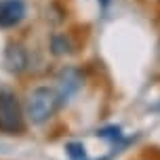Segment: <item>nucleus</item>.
<instances>
[{"label": "nucleus", "instance_id": "f257e3e1", "mask_svg": "<svg viewBox=\"0 0 160 160\" xmlns=\"http://www.w3.org/2000/svg\"><path fill=\"white\" fill-rule=\"evenodd\" d=\"M61 97L57 93V88L51 87H38L34 88L32 93L28 95V103H25V114L28 118L32 120L34 124H42L48 118H53L55 112L61 105Z\"/></svg>", "mask_w": 160, "mask_h": 160}, {"label": "nucleus", "instance_id": "f03ea898", "mask_svg": "<svg viewBox=\"0 0 160 160\" xmlns=\"http://www.w3.org/2000/svg\"><path fill=\"white\" fill-rule=\"evenodd\" d=\"M25 128L23 108L15 91L0 88V131L7 135H19Z\"/></svg>", "mask_w": 160, "mask_h": 160}, {"label": "nucleus", "instance_id": "7ed1b4c3", "mask_svg": "<svg viewBox=\"0 0 160 160\" xmlns=\"http://www.w3.org/2000/svg\"><path fill=\"white\" fill-rule=\"evenodd\" d=\"M2 63H4V70H7V72L19 76V74H23L25 70H28L30 55H28V51H25L23 44H19V42H8Z\"/></svg>", "mask_w": 160, "mask_h": 160}, {"label": "nucleus", "instance_id": "20e7f679", "mask_svg": "<svg viewBox=\"0 0 160 160\" xmlns=\"http://www.w3.org/2000/svg\"><path fill=\"white\" fill-rule=\"evenodd\" d=\"M82 82H84V76L80 72L78 68H72V65H68L63 68L59 76H57V93L61 99H70L74 93H78L80 88H82Z\"/></svg>", "mask_w": 160, "mask_h": 160}, {"label": "nucleus", "instance_id": "39448f33", "mask_svg": "<svg viewBox=\"0 0 160 160\" xmlns=\"http://www.w3.org/2000/svg\"><path fill=\"white\" fill-rule=\"evenodd\" d=\"M25 17V2L23 0H0V28H15Z\"/></svg>", "mask_w": 160, "mask_h": 160}, {"label": "nucleus", "instance_id": "423d86ee", "mask_svg": "<svg viewBox=\"0 0 160 160\" xmlns=\"http://www.w3.org/2000/svg\"><path fill=\"white\" fill-rule=\"evenodd\" d=\"M97 135L101 137V139H108L110 143L118 145V148H122V145L128 143V139L124 137V133H122V128L116 127V124H110V127H103L97 131Z\"/></svg>", "mask_w": 160, "mask_h": 160}, {"label": "nucleus", "instance_id": "0eeeda50", "mask_svg": "<svg viewBox=\"0 0 160 160\" xmlns=\"http://www.w3.org/2000/svg\"><path fill=\"white\" fill-rule=\"evenodd\" d=\"M51 51H53V55H68V53H72L74 51V44L70 36H65V34H57L51 38Z\"/></svg>", "mask_w": 160, "mask_h": 160}, {"label": "nucleus", "instance_id": "6e6552de", "mask_svg": "<svg viewBox=\"0 0 160 160\" xmlns=\"http://www.w3.org/2000/svg\"><path fill=\"white\" fill-rule=\"evenodd\" d=\"M65 152L72 160H87V150H84V145L80 143V141H70V143H65Z\"/></svg>", "mask_w": 160, "mask_h": 160}, {"label": "nucleus", "instance_id": "1a4fd4ad", "mask_svg": "<svg viewBox=\"0 0 160 160\" xmlns=\"http://www.w3.org/2000/svg\"><path fill=\"white\" fill-rule=\"evenodd\" d=\"M141 158H143V160H160V150H158V148H148Z\"/></svg>", "mask_w": 160, "mask_h": 160}, {"label": "nucleus", "instance_id": "9d476101", "mask_svg": "<svg viewBox=\"0 0 160 160\" xmlns=\"http://www.w3.org/2000/svg\"><path fill=\"white\" fill-rule=\"evenodd\" d=\"M99 2H101V7H108V4H110L112 0H99Z\"/></svg>", "mask_w": 160, "mask_h": 160}, {"label": "nucleus", "instance_id": "9b49d317", "mask_svg": "<svg viewBox=\"0 0 160 160\" xmlns=\"http://www.w3.org/2000/svg\"><path fill=\"white\" fill-rule=\"evenodd\" d=\"M97 160H110V158H108V156H103V158H97Z\"/></svg>", "mask_w": 160, "mask_h": 160}]
</instances>
